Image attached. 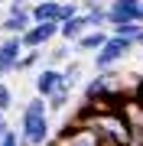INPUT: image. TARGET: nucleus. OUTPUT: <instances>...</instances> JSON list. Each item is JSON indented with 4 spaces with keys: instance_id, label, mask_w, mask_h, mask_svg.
I'll return each instance as SVG.
<instances>
[{
    "instance_id": "20e7f679",
    "label": "nucleus",
    "mask_w": 143,
    "mask_h": 146,
    "mask_svg": "<svg viewBox=\"0 0 143 146\" xmlns=\"http://www.w3.org/2000/svg\"><path fill=\"white\" fill-rule=\"evenodd\" d=\"M33 88H36L39 98H49V94H55L59 88H65V84H62V68H55V65H39Z\"/></svg>"
},
{
    "instance_id": "aec40b11",
    "label": "nucleus",
    "mask_w": 143,
    "mask_h": 146,
    "mask_svg": "<svg viewBox=\"0 0 143 146\" xmlns=\"http://www.w3.org/2000/svg\"><path fill=\"white\" fill-rule=\"evenodd\" d=\"M7 130H10V123H7V114H0V136H3Z\"/></svg>"
},
{
    "instance_id": "7ed1b4c3",
    "label": "nucleus",
    "mask_w": 143,
    "mask_h": 146,
    "mask_svg": "<svg viewBox=\"0 0 143 146\" xmlns=\"http://www.w3.org/2000/svg\"><path fill=\"white\" fill-rule=\"evenodd\" d=\"M55 36H59V23H52V20L36 23V20H33V26L20 36V42H23V49H46Z\"/></svg>"
},
{
    "instance_id": "9b49d317",
    "label": "nucleus",
    "mask_w": 143,
    "mask_h": 146,
    "mask_svg": "<svg viewBox=\"0 0 143 146\" xmlns=\"http://www.w3.org/2000/svg\"><path fill=\"white\" fill-rule=\"evenodd\" d=\"M33 26V16L29 13H20V16H3V23H0V33H7V36H23Z\"/></svg>"
},
{
    "instance_id": "ddd939ff",
    "label": "nucleus",
    "mask_w": 143,
    "mask_h": 146,
    "mask_svg": "<svg viewBox=\"0 0 143 146\" xmlns=\"http://www.w3.org/2000/svg\"><path fill=\"white\" fill-rule=\"evenodd\" d=\"M46 62V52L43 49H23L20 62H16V72H33V68H39Z\"/></svg>"
},
{
    "instance_id": "f03ea898",
    "label": "nucleus",
    "mask_w": 143,
    "mask_h": 146,
    "mask_svg": "<svg viewBox=\"0 0 143 146\" xmlns=\"http://www.w3.org/2000/svg\"><path fill=\"white\" fill-rule=\"evenodd\" d=\"M137 42L120 39V36H107V42L94 52V72H104V68H117V62H124Z\"/></svg>"
},
{
    "instance_id": "5701e85b",
    "label": "nucleus",
    "mask_w": 143,
    "mask_h": 146,
    "mask_svg": "<svg viewBox=\"0 0 143 146\" xmlns=\"http://www.w3.org/2000/svg\"><path fill=\"white\" fill-rule=\"evenodd\" d=\"M3 78H7V75H3V68H0V81H3Z\"/></svg>"
},
{
    "instance_id": "2eb2a0df",
    "label": "nucleus",
    "mask_w": 143,
    "mask_h": 146,
    "mask_svg": "<svg viewBox=\"0 0 143 146\" xmlns=\"http://www.w3.org/2000/svg\"><path fill=\"white\" fill-rule=\"evenodd\" d=\"M72 58V42H62V46H52L46 52V65H55V68H62L65 62Z\"/></svg>"
},
{
    "instance_id": "6e6552de",
    "label": "nucleus",
    "mask_w": 143,
    "mask_h": 146,
    "mask_svg": "<svg viewBox=\"0 0 143 146\" xmlns=\"http://www.w3.org/2000/svg\"><path fill=\"white\" fill-rule=\"evenodd\" d=\"M29 16H33L36 23H43V20L62 23V3H59V0H33V7H29Z\"/></svg>"
},
{
    "instance_id": "dca6fc26",
    "label": "nucleus",
    "mask_w": 143,
    "mask_h": 146,
    "mask_svg": "<svg viewBox=\"0 0 143 146\" xmlns=\"http://www.w3.org/2000/svg\"><path fill=\"white\" fill-rule=\"evenodd\" d=\"M69 101H72V91H69V88H59L55 94H49V98H46L49 114H62V110L69 107Z\"/></svg>"
},
{
    "instance_id": "6ab92c4d",
    "label": "nucleus",
    "mask_w": 143,
    "mask_h": 146,
    "mask_svg": "<svg viewBox=\"0 0 143 146\" xmlns=\"http://www.w3.org/2000/svg\"><path fill=\"white\" fill-rule=\"evenodd\" d=\"M0 146H20V133H16V130H7L3 140H0Z\"/></svg>"
},
{
    "instance_id": "f8f14e48",
    "label": "nucleus",
    "mask_w": 143,
    "mask_h": 146,
    "mask_svg": "<svg viewBox=\"0 0 143 146\" xmlns=\"http://www.w3.org/2000/svg\"><path fill=\"white\" fill-rule=\"evenodd\" d=\"M81 78H85V65H81L78 58H69V62L62 65V84H65L69 91H75V88L81 84Z\"/></svg>"
},
{
    "instance_id": "1a4fd4ad",
    "label": "nucleus",
    "mask_w": 143,
    "mask_h": 146,
    "mask_svg": "<svg viewBox=\"0 0 143 146\" xmlns=\"http://www.w3.org/2000/svg\"><path fill=\"white\" fill-rule=\"evenodd\" d=\"M81 33H88V20H85V13H75V16H69V20L59 23V39H62V42H75Z\"/></svg>"
},
{
    "instance_id": "f257e3e1",
    "label": "nucleus",
    "mask_w": 143,
    "mask_h": 146,
    "mask_svg": "<svg viewBox=\"0 0 143 146\" xmlns=\"http://www.w3.org/2000/svg\"><path fill=\"white\" fill-rule=\"evenodd\" d=\"M52 136H49V104L46 98H33L23 104L20 114V146H46Z\"/></svg>"
},
{
    "instance_id": "a211bd4d",
    "label": "nucleus",
    "mask_w": 143,
    "mask_h": 146,
    "mask_svg": "<svg viewBox=\"0 0 143 146\" xmlns=\"http://www.w3.org/2000/svg\"><path fill=\"white\" fill-rule=\"evenodd\" d=\"M33 0H7V13L10 16H20V13H29Z\"/></svg>"
},
{
    "instance_id": "9d476101",
    "label": "nucleus",
    "mask_w": 143,
    "mask_h": 146,
    "mask_svg": "<svg viewBox=\"0 0 143 146\" xmlns=\"http://www.w3.org/2000/svg\"><path fill=\"white\" fill-rule=\"evenodd\" d=\"M140 20V3H107V23L117 26V23H130Z\"/></svg>"
},
{
    "instance_id": "b1692460",
    "label": "nucleus",
    "mask_w": 143,
    "mask_h": 146,
    "mask_svg": "<svg viewBox=\"0 0 143 146\" xmlns=\"http://www.w3.org/2000/svg\"><path fill=\"white\" fill-rule=\"evenodd\" d=\"M59 3H69V0H59Z\"/></svg>"
},
{
    "instance_id": "0eeeda50",
    "label": "nucleus",
    "mask_w": 143,
    "mask_h": 146,
    "mask_svg": "<svg viewBox=\"0 0 143 146\" xmlns=\"http://www.w3.org/2000/svg\"><path fill=\"white\" fill-rule=\"evenodd\" d=\"M81 13H85V20H88V29L111 26V23H107V3H101V0H81Z\"/></svg>"
},
{
    "instance_id": "423d86ee",
    "label": "nucleus",
    "mask_w": 143,
    "mask_h": 146,
    "mask_svg": "<svg viewBox=\"0 0 143 146\" xmlns=\"http://www.w3.org/2000/svg\"><path fill=\"white\" fill-rule=\"evenodd\" d=\"M107 36H111V29H88V33H81V36L72 42V49L81 52V55H94L98 49L107 42Z\"/></svg>"
},
{
    "instance_id": "f3484780",
    "label": "nucleus",
    "mask_w": 143,
    "mask_h": 146,
    "mask_svg": "<svg viewBox=\"0 0 143 146\" xmlns=\"http://www.w3.org/2000/svg\"><path fill=\"white\" fill-rule=\"evenodd\" d=\"M13 110V91L0 81V114H10Z\"/></svg>"
},
{
    "instance_id": "412c9836",
    "label": "nucleus",
    "mask_w": 143,
    "mask_h": 146,
    "mask_svg": "<svg viewBox=\"0 0 143 146\" xmlns=\"http://www.w3.org/2000/svg\"><path fill=\"white\" fill-rule=\"evenodd\" d=\"M111 3H140V0H111Z\"/></svg>"
},
{
    "instance_id": "bb28decb",
    "label": "nucleus",
    "mask_w": 143,
    "mask_h": 146,
    "mask_svg": "<svg viewBox=\"0 0 143 146\" xmlns=\"http://www.w3.org/2000/svg\"><path fill=\"white\" fill-rule=\"evenodd\" d=\"M0 140H3V136H0Z\"/></svg>"
},
{
    "instance_id": "4468645a",
    "label": "nucleus",
    "mask_w": 143,
    "mask_h": 146,
    "mask_svg": "<svg viewBox=\"0 0 143 146\" xmlns=\"http://www.w3.org/2000/svg\"><path fill=\"white\" fill-rule=\"evenodd\" d=\"M140 33H143V23H140V20H130V23H117V26H111V36H120V39H130V42H137Z\"/></svg>"
},
{
    "instance_id": "a878e982",
    "label": "nucleus",
    "mask_w": 143,
    "mask_h": 146,
    "mask_svg": "<svg viewBox=\"0 0 143 146\" xmlns=\"http://www.w3.org/2000/svg\"><path fill=\"white\" fill-rule=\"evenodd\" d=\"M0 3H7V0H0Z\"/></svg>"
},
{
    "instance_id": "393cba45",
    "label": "nucleus",
    "mask_w": 143,
    "mask_h": 146,
    "mask_svg": "<svg viewBox=\"0 0 143 146\" xmlns=\"http://www.w3.org/2000/svg\"><path fill=\"white\" fill-rule=\"evenodd\" d=\"M101 3H111V0H101Z\"/></svg>"
},
{
    "instance_id": "39448f33",
    "label": "nucleus",
    "mask_w": 143,
    "mask_h": 146,
    "mask_svg": "<svg viewBox=\"0 0 143 146\" xmlns=\"http://www.w3.org/2000/svg\"><path fill=\"white\" fill-rule=\"evenodd\" d=\"M20 55H23V42H20V36H3V39H0V68H3V75L16 72Z\"/></svg>"
},
{
    "instance_id": "4be33fe9",
    "label": "nucleus",
    "mask_w": 143,
    "mask_h": 146,
    "mask_svg": "<svg viewBox=\"0 0 143 146\" xmlns=\"http://www.w3.org/2000/svg\"><path fill=\"white\" fill-rule=\"evenodd\" d=\"M140 23H143V0H140Z\"/></svg>"
}]
</instances>
